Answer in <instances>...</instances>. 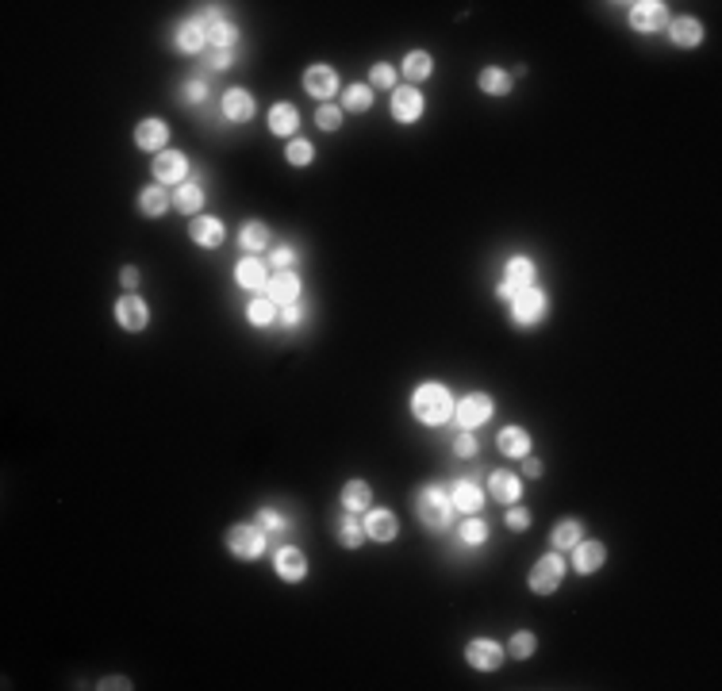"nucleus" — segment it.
Here are the masks:
<instances>
[{"mask_svg": "<svg viewBox=\"0 0 722 691\" xmlns=\"http://www.w3.org/2000/svg\"><path fill=\"white\" fill-rule=\"evenodd\" d=\"M454 392L446 389V384H438V380H423V384H415V392H411V399H408V408H411V419L415 423H423V427H446L454 419Z\"/></svg>", "mask_w": 722, "mask_h": 691, "instance_id": "f257e3e1", "label": "nucleus"}, {"mask_svg": "<svg viewBox=\"0 0 722 691\" xmlns=\"http://www.w3.org/2000/svg\"><path fill=\"white\" fill-rule=\"evenodd\" d=\"M415 515H419V523L427 530H435V534H442V530H450L454 523V504H450V488L446 485H427L415 492Z\"/></svg>", "mask_w": 722, "mask_h": 691, "instance_id": "f03ea898", "label": "nucleus"}, {"mask_svg": "<svg viewBox=\"0 0 722 691\" xmlns=\"http://www.w3.org/2000/svg\"><path fill=\"white\" fill-rule=\"evenodd\" d=\"M545 315H550V293L538 284L523 288V293H515L507 300V319H511V327H519V331L538 327Z\"/></svg>", "mask_w": 722, "mask_h": 691, "instance_id": "7ed1b4c3", "label": "nucleus"}, {"mask_svg": "<svg viewBox=\"0 0 722 691\" xmlns=\"http://www.w3.org/2000/svg\"><path fill=\"white\" fill-rule=\"evenodd\" d=\"M223 545H227V553L235 561H258L265 553L269 538H265V530L258 523H235V526H227V538H223Z\"/></svg>", "mask_w": 722, "mask_h": 691, "instance_id": "20e7f679", "label": "nucleus"}, {"mask_svg": "<svg viewBox=\"0 0 722 691\" xmlns=\"http://www.w3.org/2000/svg\"><path fill=\"white\" fill-rule=\"evenodd\" d=\"M565 572H569V561L557 550H550L534 561L531 572H526V588H531L534 596H554V591L561 588V581H565Z\"/></svg>", "mask_w": 722, "mask_h": 691, "instance_id": "39448f33", "label": "nucleus"}, {"mask_svg": "<svg viewBox=\"0 0 722 691\" xmlns=\"http://www.w3.org/2000/svg\"><path fill=\"white\" fill-rule=\"evenodd\" d=\"M538 284V265L534 258H526V254H511V258L504 262V281L496 284V300H511L515 293H523V288Z\"/></svg>", "mask_w": 722, "mask_h": 691, "instance_id": "423d86ee", "label": "nucleus"}, {"mask_svg": "<svg viewBox=\"0 0 722 691\" xmlns=\"http://www.w3.org/2000/svg\"><path fill=\"white\" fill-rule=\"evenodd\" d=\"M669 5H661V0H641V5H631V15L627 24L631 31H638V35H661V31L669 27Z\"/></svg>", "mask_w": 722, "mask_h": 691, "instance_id": "0eeeda50", "label": "nucleus"}, {"mask_svg": "<svg viewBox=\"0 0 722 691\" xmlns=\"http://www.w3.org/2000/svg\"><path fill=\"white\" fill-rule=\"evenodd\" d=\"M492 411H496V404H492L488 392H469V396H461L454 404V423L461 430H477V427H485L492 419Z\"/></svg>", "mask_w": 722, "mask_h": 691, "instance_id": "6e6552de", "label": "nucleus"}, {"mask_svg": "<svg viewBox=\"0 0 722 691\" xmlns=\"http://www.w3.org/2000/svg\"><path fill=\"white\" fill-rule=\"evenodd\" d=\"M389 111H392V120L404 123V127L419 123L423 111H427L423 89H415V85H396V89H392V101H389Z\"/></svg>", "mask_w": 722, "mask_h": 691, "instance_id": "1a4fd4ad", "label": "nucleus"}, {"mask_svg": "<svg viewBox=\"0 0 722 691\" xmlns=\"http://www.w3.org/2000/svg\"><path fill=\"white\" fill-rule=\"evenodd\" d=\"M111 315H116V323L127 331V334H139L150 327V303L142 300L139 293H123L116 300V308H111Z\"/></svg>", "mask_w": 722, "mask_h": 691, "instance_id": "9d476101", "label": "nucleus"}, {"mask_svg": "<svg viewBox=\"0 0 722 691\" xmlns=\"http://www.w3.org/2000/svg\"><path fill=\"white\" fill-rule=\"evenodd\" d=\"M339 89H342V82H339V70H334V66H327V62H315V66H308V70H303V92H308V96H315V101L331 104L334 96H339Z\"/></svg>", "mask_w": 722, "mask_h": 691, "instance_id": "9b49d317", "label": "nucleus"}, {"mask_svg": "<svg viewBox=\"0 0 722 691\" xmlns=\"http://www.w3.org/2000/svg\"><path fill=\"white\" fill-rule=\"evenodd\" d=\"M569 553H573L569 565H573L576 576H592V572H600L607 565V545L600 538H581Z\"/></svg>", "mask_w": 722, "mask_h": 691, "instance_id": "f8f14e48", "label": "nucleus"}, {"mask_svg": "<svg viewBox=\"0 0 722 691\" xmlns=\"http://www.w3.org/2000/svg\"><path fill=\"white\" fill-rule=\"evenodd\" d=\"M150 173H154V185H173V188H178V185L188 181V158L181 150H162V154H154Z\"/></svg>", "mask_w": 722, "mask_h": 691, "instance_id": "ddd939ff", "label": "nucleus"}, {"mask_svg": "<svg viewBox=\"0 0 722 691\" xmlns=\"http://www.w3.org/2000/svg\"><path fill=\"white\" fill-rule=\"evenodd\" d=\"M504 657H507V649L496 638H473L469 646H465V661L477 672H496L504 665Z\"/></svg>", "mask_w": 722, "mask_h": 691, "instance_id": "4468645a", "label": "nucleus"}, {"mask_svg": "<svg viewBox=\"0 0 722 691\" xmlns=\"http://www.w3.org/2000/svg\"><path fill=\"white\" fill-rule=\"evenodd\" d=\"M273 572H277L284 584H303L308 581V557H303L300 545H281V550L273 553Z\"/></svg>", "mask_w": 722, "mask_h": 691, "instance_id": "2eb2a0df", "label": "nucleus"}, {"mask_svg": "<svg viewBox=\"0 0 722 691\" xmlns=\"http://www.w3.org/2000/svg\"><path fill=\"white\" fill-rule=\"evenodd\" d=\"M166 142H169V123L162 116H147L135 123V147L142 154H162V150H169Z\"/></svg>", "mask_w": 722, "mask_h": 691, "instance_id": "dca6fc26", "label": "nucleus"}, {"mask_svg": "<svg viewBox=\"0 0 722 691\" xmlns=\"http://www.w3.org/2000/svg\"><path fill=\"white\" fill-rule=\"evenodd\" d=\"M188 238H192V243H197L200 250H219L223 243H227V227H223L219 216H192Z\"/></svg>", "mask_w": 722, "mask_h": 691, "instance_id": "f3484780", "label": "nucleus"}, {"mask_svg": "<svg viewBox=\"0 0 722 691\" xmlns=\"http://www.w3.org/2000/svg\"><path fill=\"white\" fill-rule=\"evenodd\" d=\"M665 35H669L672 46H680V51H696V46H703V35H708V31H703V24L696 20V15H672Z\"/></svg>", "mask_w": 722, "mask_h": 691, "instance_id": "a211bd4d", "label": "nucleus"}, {"mask_svg": "<svg viewBox=\"0 0 722 691\" xmlns=\"http://www.w3.org/2000/svg\"><path fill=\"white\" fill-rule=\"evenodd\" d=\"M235 284L246 288V293H254V296H262L265 284H269V265L258 258V254H246V258L235 265Z\"/></svg>", "mask_w": 722, "mask_h": 691, "instance_id": "6ab92c4d", "label": "nucleus"}, {"mask_svg": "<svg viewBox=\"0 0 722 691\" xmlns=\"http://www.w3.org/2000/svg\"><path fill=\"white\" fill-rule=\"evenodd\" d=\"M361 526H365V538H373V542H380V545L396 542V534H400V519L392 515L389 507H369L365 519H361Z\"/></svg>", "mask_w": 722, "mask_h": 691, "instance_id": "aec40b11", "label": "nucleus"}, {"mask_svg": "<svg viewBox=\"0 0 722 691\" xmlns=\"http://www.w3.org/2000/svg\"><path fill=\"white\" fill-rule=\"evenodd\" d=\"M300 293H303V284H300L296 273L293 269H277V273H269V284H265L262 296H269L277 308H284V303H296Z\"/></svg>", "mask_w": 722, "mask_h": 691, "instance_id": "412c9836", "label": "nucleus"}, {"mask_svg": "<svg viewBox=\"0 0 722 691\" xmlns=\"http://www.w3.org/2000/svg\"><path fill=\"white\" fill-rule=\"evenodd\" d=\"M173 46H178V54H204L207 51V27L197 20V15H188V20H181L178 31H173Z\"/></svg>", "mask_w": 722, "mask_h": 691, "instance_id": "4be33fe9", "label": "nucleus"}, {"mask_svg": "<svg viewBox=\"0 0 722 691\" xmlns=\"http://www.w3.org/2000/svg\"><path fill=\"white\" fill-rule=\"evenodd\" d=\"M265 127H269V135H277V139H296V131H300V108L296 104H288V101H277L269 108V116H265Z\"/></svg>", "mask_w": 722, "mask_h": 691, "instance_id": "5701e85b", "label": "nucleus"}, {"mask_svg": "<svg viewBox=\"0 0 722 691\" xmlns=\"http://www.w3.org/2000/svg\"><path fill=\"white\" fill-rule=\"evenodd\" d=\"M219 108H223V120H227V123H250L254 111H258L250 89H227V92H223V101H219Z\"/></svg>", "mask_w": 722, "mask_h": 691, "instance_id": "b1692460", "label": "nucleus"}, {"mask_svg": "<svg viewBox=\"0 0 722 691\" xmlns=\"http://www.w3.org/2000/svg\"><path fill=\"white\" fill-rule=\"evenodd\" d=\"M488 495H492L496 504H504V507L519 504V500H523V476H515L511 469H496V473H488Z\"/></svg>", "mask_w": 722, "mask_h": 691, "instance_id": "393cba45", "label": "nucleus"}, {"mask_svg": "<svg viewBox=\"0 0 722 691\" xmlns=\"http://www.w3.org/2000/svg\"><path fill=\"white\" fill-rule=\"evenodd\" d=\"M450 504H454V511H461V515H477V511L485 507V488H480L473 476H461L450 488Z\"/></svg>", "mask_w": 722, "mask_h": 691, "instance_id": "a878e982", "label": "nucleus"}, {"mask_svg": "<svg viewBox=\"0 0 722 691\" xmlns=\"http://www.w3.org/2000/svg\"><path fill=\"white\" fill-rule=\"evenodd\" d=\"M135 207H139V216H147V219H162L173 207V197L166 192V185H142Z\"/></svg>", "mask_w": 722, "mask_h": 691, "instance_id": "bb28decb", "label": "nucleus"}, {"mask_svg": "<svg viewBox=\"0 0 722 691\" xmlns=\"http://www.w3.org/2000/svg\"><path fill=\"white\" fill-rule=\"evenodd\" d=\"M339 504H342V511H354V515H365V511L373 507V485H369V480H361V476L346 480L342 492H339Z\"/></svg>", "mask_w": 722, "mask_h": 691, "instance_id": "cd10ccee", "label": "nucleus"}, {"mask_svg": "<svg viewBox=\"0 0 722 691\" xmlns=\"http://www.w3.org/2000/svg\"><path fill=\"white\" fill-rule=\"evenodd\" d=\"M334 538H339L342 550H361V542H365L361 515H354V511H339V515H334Z\"/></svg>", "mask_w": 722, "mask_h": 691, "instance_id": "c85d7f7f", "label": "nucleus"}, {"mask_svg": "<svg viewBox=\"0 0 722 691\" xmlns=\"http://www.w3.org/2000/svg\"><path fill=\"white\" fill-rule=\"evenodd\" d=\"M400 73L408 77V85L419 89L423 82H430V73H435V58H430L427 51H408L404 62H400Z\"/></svg>", "mask_w": 722, "mask_h": 691, "instance_id": "c756f323", "label": "nucleus"}, {"mask_svg": "<svg viewBox=\"0 0 722 691\" xmlns=\"http://www.w3.org/2000/svg\"><path fill=\"white\" fill-rule=\"evenodd\" d=\"M496 446H500L504 457H526V454H531V430L511 423V427H504L500 434H496Z\"/></svg>", "mask_w": 722, "mask_h": 691, "instance_id": "7c9ffc66", "label": "nucleus"}, {"mask_svg": "<svg viewBox=\"0 0 722 691\" xmlns=\"http://www.w3.org/2000/svg\"><path fill=\"white\" fill-rule=\"evenodd\" d=\"M269 243H273V231H269V223H258V219H250L243 231H238V250H246V254H262V250H269Z\"/></svg>", "mask_w": 722, "mask_h": 691, "instance_id": "2f4dec72", "label": "nucleus"}, {"mask_svg": "<svg viewBox=\"0 0 722 691\" xmlns=\"http://www.w3.org/2000/svg\"><path fill=\"white\" fill-rule=\"evenodd\" d=\"M511 85H515V82H511V73L504 66H485V70L477 73V89L485 92V96H507Z\"/></svg>", "mask_w": 722, "mask_h": 691, "instance_id": "473e14b6", "label": "nucleus"}, {"mask_svg": "<svg viewBox=\"0 0 722 691\" xmlns=\"http://www.w3.org/2000/svg\"><path fill=\"white\" fill-rule=\"evenodd\" d=\"M584 538V523L581 519H557V526L550 530V545L557 553H565V550H573L576 542Z\"/></svg>", "mask_w": 722, "mask_h": 691, "instance_id": "72a5a7b5", "label": "nucleus"}, {"mask_svg": "<svg viewBox=\"0 0 722 691\" xmlns=\"http://www.w3.org/2000/svg\"><path fill=\"white\" fill-rule=\"evenodd\" d=\"M173 207H178L181 216H200V207H204V188H200V181L178 185V192H173Z\"/></svg>", "mask_w": 722, "mask_h": 691, "instance_id": "f704fd0d", "label": "nucleus"}, {"mask_svg": "<svg viewBox=\"0 0 722 691\" xmlns=\"http://www.w3.org/2000/svg\"><path fill=\"white\" fill-rule=\"evenodd\" d=\"M277 315H281V308L269 296H254L246 303V323L250 327H273V323H277Z\"/></svg>", "mask_w": 722, "mask_h": 691, "instance_id": "c9c22d12", "label": "nucleus"}, {"mask_svg": "<svg viewBox=\"0 0 722 691\" xmlns=\"http://www.w3.org/2000/svg\"><path fill=\"white\" fill-rule=\"evenodd\" d=\"M284 162L288 166H293V169H308L312 162H315V147H312V142L308 139H288L284 142Z\"/></svg>", "mask_w": 722, "mask_h": 691, "instance_id": "e433bc0d", "label": "nucleus"}, {"mask_svg": "<svg viewBox=\"0 0 722 691\" xmlns=\"http://www.w3.org/2000/svg\"><path fill=\"white\" fill-rule=\"evenodd\" d=\"M369 108H373V89H369V85H346L342 89V111L365 116Z\"/></svg>", "mask_w": 722, "mask_h": 691, "instance_id": "4c0bfd02", "label": "nucleus"}, {"mask_svg": "<svg viewBox=\"0 0 722 691\" xmlns=\"http://www.w3.org/2000/svg\"><path fill=\"white\" fill-rule=\"evenodd\" d=\"M507 657H515V661H531L534 649H538V634L534 630H515L507 638Z\"/></svg>", "mask_w": 722, "mask_h": 691, "instance_id": "58836bf2", "label": "nucleus"}, {"mask_svg": "<svg viewBox=\"0 0 722 691\" xmlns=\"http://www.w3.org/2000/svg\"><path fill=\"white\" fill-rule=\"evenodd\" d=\"M457 538H461L465 545H485V542H488V523L477 519V515H469V519L457 526Z\"/></svg>", "mask_w": 722, "mask_h": 691, "instance_id": "ea45409f", "label": "nucleus"}, {"mask_svg": "<svg viewBox=\"0 0 722 691\" xmlns=\"http://www.w3.org/2000/svg\"><path fill=\"white\" fill-rule=\"evenodd\" d=\"M315 127H319V131H327V135L342 131V108L339 104H319L315 108Z\"/></svg>", "mask_w": 722, "mask_h": 691, "instance_id": "a19ab883", "label": "nucleus"}, {"mask_svg": "<svg viewBox=\"0 0 722 691\" xmlns=\"http://www.w3.org/2000/svg\"><path fill=\"white\" fill-rule=\"evenodd\" d=\"M254 523H258V526L265 530V534H284V530H288V519L281 515L277 507H258V515H254Z\"/></svg>", "mask_w": 722, "mask_h": 691, "instance_id": "79ce46f5", "label": "nucleus"}, {"mask_svg": "<svg viewBox=\"0 0 722 691\" xmlns=\"http://www.w3.org/2000/svg\"><path fill=\"white\" fill-rule=\"evenodd\" d=\"M235 54H238V51H223V46H207V51H204V70H212V73L231 70V66H235Z\"/></svg>", "mask_w": 722, "mask_h": 691, "instance_id": "37998d69", "label": "nucleus"}, {"mask_svg": "<svg viewBox=\"0 0 722 691\" xmlns=\"http://www.w3.org/2000/svg\"><path fill=\"white\" fill-rule=\"evenodd\" d=\"M369 89H384V92L396 89V70L389 66V62H373V70H369Z\"/></svg>", "mask_w": 722, "mask_h": 691, "instance_id": "c03bdc74", "label": "nucleus"}, {"mask_svg": "<svg viewBox=\"0 0 722 691\" xmlns=\"http://www.w3.org/2000/svg\"><path fill=\"white\" fill-rule=\"evenodd\" d=\"M296 258H300V254H296L293 246H288V243H277V246L269 250V269H273V273H277V269H293Z\"/></svg>", "mask_w": 722, "mask_h": 691, "instance_id": "a18cd8bd", "label": "nucleus"}, {"mask_svg": "<svg viewBox=\"0 0 722 691\" xmlns=\"http://www.w3.org/2000/svg\"><path fill=\"white\" fill-rule=\"evenodd\" d=\"M181 101L185 104H204L207 101V77H188L181 85Z\"/></svg>", "mask_w": 722, "mask_h": 691, "instance_id": "49530a36", "label": "nucleus"}, {"mask_svg": "<svg viewBox=\"0 0 722 691\" xmlns=\"http://www.w3.org/2000/svg\"><path fill=\"white\" fill-rule=\"evenodd\" d=\"M504 523H507V530H515V534H523V530L531 526V511H526L523 504H511V507L504 511Z\"/></svg>", "mask_w": 722, "mask_h": 691, "instance_id": "de8ad7c7", "label": "nucleus"}, {"mask_svg": "<svg viewBox=\"0 0 722 691\" xmlns=\"http://www.w3.org/2000/svg\"><path fill=\"white\" fill-rule=\"evenodd\" d=\"M454 457H461V461H473V457H477V438H473V430H461L457 438H454Z\"/></svg>", "mask_w": 722, "mask_h": 691, "instance_id": "09e8293b", "label": "nucleus"}, {"mask_svg": "<svg viewBox=\"0 0 722 691\" xmlns=\"http://www.w3.org/2000/svg\"><path fill=\"white\" fill-rule=\"evenodd\" d=\"M277 323H281V327H288V331L300 327V323H303V303H300V300H296V303H284L281 315H277Z\"/></svg>", "mask_w": 722, "mask_h": 691, "instance_id": "8fccbe9b", "label": "nucleus"}, {"mask_svg": "<svg viewBox=\"0 0 722 691\" xmlns=\"http://www.w3.org/2000/svg\"><path fill=\"white\" fill-rule=\"evenodd\" d=\"M139 281H142L139 265H123V269H120V284L127 288V293H135V288H139Z\"/></svg>", "mask_w": 722, "mask_h": 691, "instance_id": "3c124183", "label": "nucleus"}, {"mask_svg": "<svg viewBox=\"0 0 722 691\" xmlns=\"http://www.w3.org/2000/svg\"><path fill=\"white\" fill-rule=\"evenodd\" d=\"M96 687H101V691H131L135 684L131 680H127V677H104L101 684H96Z\"/></svg>", "mask_w": 722, "mask_h": 691, "instance_id": "603ef678", "label": "nucleus"}, {"mask_svg": "<svg viewBox=\"0 0 722 691\" xmlns=\"http://www.w3.org/2000/svg\"><path fill=\"white\" fill-rule=\"evenodd\" d=\"M523 476H531V480H538V476H542V461H538L534 454H526V457H523Z\"/></svg>", "mask_w": 722, "mask_h": 691, "instance_id": "864d4df0", "label": "nucleus"}]
</instances>
